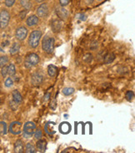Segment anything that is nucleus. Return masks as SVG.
Here are the masks:
<instances>
[{
	"label": "nucleus",
	"mask_w": 135,
	"mask_h": 153,
	"mask_svg": "<svg viewBox=\"0 0 135 153\" xmlns=\"http://www.w3.org/2000/svg\"><path fill=\"white\" fill-rule=\"evenodd\" d=\"M43 50L47 54H52L54 50V39L50 36H45L42 41Z\"/></svg>",
	"instance_id": "obj_1"
},
{
	"label": "nucleus",
	"mask_w": 135,
	"mask_h": 153,
	"mask_svg": "<svg viewBox=\"0 0 135 153\" xmlns=\"http://www.w3.org/2000/svg\"><path fill=\"white\" fill-rule=\"evenodd\" d=\"M41 37H42V32L40 30L33 31L31 34L29 35V38H28V45L33 49L37 48L39 45Z\"/></svg>",
	"instance_id": "obj_2"
},
{
	"label": "nucleus",
	"mask_w": 135,
	"mask_h": 153,
	"mask_svg": "<svg viewBox=\"0 0 135 153\" xmlns=\"http://www.w3.org/2000/svg\"><path fill=\"white\" fill-rule=\"evenodd\" d=\"M39 56L37 54H29L28 55H27V57L25 58V61H24V65L28 69H30L32 67L36 66L39 62Z\"/></svg>",
	"instance_id": "obj_3"
},
{
	"label": "nucleus",
	"mask_w": 135,
	"mask_h": 153,
	"mask_svg": "<svg viewBox=\"0 0 135 153\" xmlns=\"http://www.w3.org/2000/svg\"><path fill=\"white\" fill-rule=\"evenodd\" d=\"M36 130V125L33 121H28L24 124L23 129V136L25 138H30Z\"/></svg>",
	"instance_id": "obj_4"
},
{
	"label": "nucleus",
	"mask_w": 135,
	"mask_h": 153,
	"mask_svg": "<svg viewBox=\"0 0 135 153\" xmlns=\"http://www.w3.org/2000/svg\"><path fill=\"white\" fill-rule=\"evenodd\" d=\"M10 20V13L6 9H3L0 12V29H4L8 26Z\"/></svg>",
	"instance_id": "obj_5"
},
{
	"label": "nucleus",
	"mask_w": 135,
	"mask_h": 153,
	"mask_svg": "<svg viewBox=\"0 0 135 153\" xmlns=\"http://www.w3.org/2000/svg\"><path fill=\"white\" fill-rule=\"evenodd\" d=\"M28 36V29L26 27L21 26L19 27L16 29L15 32V37L19 41H23L27 38Z\"/></svg>",
	"instance_id": "obj_6"
},
{
	"label": "nucleus",
	"mask_w": 135,
	"mask_h": 153,
	"mask_svg": "<svg viewBox=\"0 0 135 153\" xmlns=\"http://www.w3.org/2000/svg\"><path fill=\"white\" fill-rule=\"evenodd\" d=\"M8 131L13 135H19L22 132V123L19 121H13L9 125Z\"/></svg>",
	"instance_id": "obj_7"
},
{
	"label": "nucleus",
	"mask_w": 135,
	"mask_h": 153,
	"mask_svg": "<svg viewBox=\"0 0 135 153\" xmlns=\"http://www.w3.org/2000/svg\"><path fill=\"white\" fill-rule=\"evenodd\" d=\"M49 8L47 3H42L37 8V16L39 18H46L48 15Z\"/></svg>",
	"instance_id": "obj_8"
},
{
	"label": "nucleus",
	"mask_w": 135,
	"mask_h": 153,
	"mask_svg": "<svg viewBox=\"0 0 135 153\" xmlns=\"http://www.w3.org/2000/svg\"><path fill=\"white\" fill-rule=\"evenodd\" d=\"M55 12H56V14H57L58 18L61 20L67 19L68 17V10L64 7L60 6L56 8Z\"/></svg>",
	"instance_id": "obj_9"
},
{
	"label": "nucleus",
	"mask_w": 135,
	"mask_h": 153,
	"mask_svg": "<svg viewBox=\"0 0 135 153\" xmlns=\"http://www.w3.org/2000/svg\"><path fill=\"white\" fill-rule=\"evenodd\" d=\"M43 82V75L39 73H34L31 77V84L34 86H38Z\"/></svg>",
	"instance_id": "obj_10"
},
{
	"label": "nucleus",
	"mask_w": 135,
	"mask_h": 153,
	"mask_svg": "<svg viewBox=\"0 0 135 153\" xmlns=\"http://www.w3.org/2000/svg\"><path fill=\"white\" fill-rule=\"evenodd\" d=\"M62 26H63V24H62L61 19H54L51 23V28H52V30L54 33L59 32L62 29Z\"/></svg>",
	"instance_id": "obj_11"
},
{
	"label": "nucleus",
	"mask_w": 135,
	"mask_h": 153,
	"mask_svg": "<svg viewBox=\"0 0 135 153\" xmlns=\"http://www.w3.org/2000/svg\"><path fill=\"white\" fill-rule=\"evenodd\" d=\"M39 24V17L36 15H30L26 19V24L28 27H34Z\"/></svg>",
	"instance_id": "obj_12"
},
{
	"label": "nucleus",
	"mask_w": 135,
	"mask_h": 153,
	"mask_svg": "<svg viewBox=\"0 0 135 153\" xmlns=\"http://www.w3.org/2000/svg\"><path fill=\"white\" fill-rule=\"evenodd\" d=\"M24 152V146L22 140H18L14 144V152L23 153Z\"/></svg>",
	"instance_id": "obj_13"
},
{
	"label": "nucleus",
	"mask_w": 135,
	"mask_h": 153,
	"mask_svg": "<svg viewBox=\"0 0 135 153\" xmlns=\"http://www.w3.org/2000/svg\"><path fill=\"white\" fill-rule=\"evenodd\" d=\"M46 146H47V142H46V140H45L39 139V140H37L36 147H37V149H38L40 152H45V150H46Z\"/></svg>",
	"instance_id": "obj_14"
},
{
	"label": "nucleus",
	"mask_w": 135,
	"mask_h": 153,
	"mask_svg": "<svg viewBox=\"0 0 135 153\" xmlns=\"http://www.w3.org/2000/svg\"><path fill=\"white\" fill-rule=\"evenodd\" d=\"M12 96H13V100L15 101L16 103L18 104H20L21 102L23 101V97H22V95L20 94V92L17 90H14L12 92Z\"/></svg>",
	"instance_id": "obj_15"
},
{
	"label": "nucleus",
	"mask_w": 135,
	"mask_h": 153,
	"mask_svg": "<svg viewBox=\"0 0 135 153\" xmlns=\"http://www.w3.org/2000/svg\"><path fill=\"white\" fill-rule=\"evenodd\" d=\"M70 130H71V127H70L69 123H68V122H63L59 126V131H60L61 133L68 134L70 131Z\"/></svg>",
	"instance_id": "obj_16"
},
{
	"label": "nucleus",
	"mask_w": 135,
	"mask_h": 153,
	"mask_svg": "<svg viewBox=\"0 0 135 153\" xmlns=\"http://www.w3.org/2000/svg\"><path fill=\"white\" fill-rule=\"evenodd\" d=\"M20 49V45L19 43H14L12 45V46L10 47V49H9V53L11 54L12 55H14L16 54L19 53Z\"/></svg>",
	"instance_id": "obj_17"
},
{
	"label": "nucleus",
	"mask_w": 135,
	"mask_h": 153,
	"mask_svg": "<svg viewBox=\"0 0 135 153\" xmlns=\"http://www.w3.org/2000/svg\"><path fill=\"white\" fill-rule=\"evenodd\" d=\"M115 59V54L114 53H108L105 56H104V58H103V61H104V63L105 64H110V63H112Z\"/></svg>",
	"instance_id": "obj_18"
},
{
	"label": "nucleus",
	"mask_w": 135,
	"mask_h": 153,
	"mask_svg": "<svg viewBox=\"0 0 135 153\" xmlns=\"http://www.w3.org/2000/svg\"><path fill=\"white\" fill-rule=\"evenodd\" d=\"M57 70H58L57 67L54 66L53 65H50L48 67V74L50 77H54L57 74Z\"/></svg>",
	"instance_id": "obj_19"
},
{
	"label": "nucleus",
	"mask_w": 135,
	"mask_h": 153,
	"mask_svg": "<svg viewBox=\"0 0 135 153\" xmlns=\"http://www.w3.org/2000/svg\"><path fill=\"white\" fill-rule=\"evenodd\" d=\"M20 4L26 10H29L32 8V3L30 0H20Z\"/></svg>",
	"instance_id": "obj_20"
},
{
	"label": "nucleus",
	"mask_w": 135,
	"mask_h": 153,
	"mask_svg": "<svg viewBox=\"0 0 135 153\" xmlns=\"http://www.w3.org/2000/svg\"><path fill=\"white\" fill-rule=\"evenodd\" d=\"M25 152L27 153H35L37 151H36V148L34 147V145L32 143H27L26 145V147H25Z\"/></svg>",
	"instance_id": "obj_21"
},
{
	"label": "nucleus",
	"mask_w": 135,
	"mask_h": 153,
	"mask_svg": "<svg viewBox=\"0 0 135 153\" xmlns=\"http://www.w3.org/2000/svg\"><path fill=\"white\" fill-rule=\"evenodd\" d=\"M16 74V68L14 64H10L8 66V74L10 76H14V74Z\"/></svg>",
	"instance_id": "obj_22"
},
{
	"label": "nucleus",
	"mask_w": 135,
	"mask_h": 153,
	"mask_svg": "<svg viewBox=\"0 0 135 153\" xmlns=\"http://www.w3.org/2000/svg\"><path fill=\"white\" fill-rule=\"evenodd\" d=\"M8 57L6 55H2L0 56V68L5 66L8 63Z\"/></svg>",
	"instance_id": "obj_23"
},
{
	"label": "nucleus",
	"mask_w": 135,
	"mask_h": 153,
	"mask_svg": "<svg viewBox=\"0 0 135 153\" xmlns=\"http://www.w3.org/2000/svg\"><path fill=\"white\" fill-rule=\"evenodd\" d=\"M74 88H71V87H65L63 90V94L66 96L68 95H71L72 94H74Z\"/></svg>",
	"instance_id": "obj_24"
},
{
	"label": "nucleus",
	"mask_w": 135,
	"mask_h": 153,
	"mask_svg": "<svg viewBox=\"0 0 135 153\" xmlns=\"http://www.w3.org/2000/svg\"><path fill=\"white\" fill-rule=\"evenodd\" d=\"M7 125L5 122H0V135H6L7 134Z\"/></svg>",
	"instance_id": "obj_25"
},
{
	"label": "nucleus",
	"mask_w": 135,
	"mask_h": 153,
	"mask_svg": "<svg viewBox=\"0 0 135 153\" xmlns=\"http://www.w3.org/2000/svg\"><path fill=\"white\" fill-rule=\"evenodd\" d=\"M34 138H35L36 140H39V139L42 138V136H43V132H42V131H41L40 129H37V130H35V131H34Z\"/></svg>",
	"instance_id": "obj_26"
},
{
	"label": "nucleus",
	"mask_w": 135,
	"mask_h": 153,
	"mask_svg": "<svg viewBox=\"0 0 135 153\" xmlns=\"http://www.w3.org/2000/svg\"><path fill=\"white\" fill-rule=\"evenodd\" d=\"M125 97H126V100H127L132 101L133 99H134V93L132 90H128V91H127V93H126Z\"/></svg>",
	"instance_id": "obj_27"
},
{
	"label": "nucleus",
	"mask_w": 135,
	"mask_h": 153,
	"mask_svg": "<svg viewBox=\"0 0 135 153\" xmlns=\"http://www.w3.org/2000/svg\"><path fill=\"white\" fill-rule=\"evenodd\" d=\"M4 86L7 87V88H10L14 86V80H12V78L8 77L6 79L5 82H4Z\"/></svg>",
	"instance_id": "obj_28"
},
{
	"label": "nucleus",
	"mask_w": 135,
	"mask_h": 153,
	"mask_svg": "<svg viewBox=\"0 0 135 153\" xmlns=\"http://www.w3.org/2000/svg\"><path fill=\"white\" fill-rule=\"evenodd\" d=\"M83 60H84L86 63H90V62L93 60V54L90 53L86 54L83 56Z\"/></svg>",
	"instance_id": "obj_29"
},
{
	"label": "nucleus",
	"mask_w": 135,
	"mask_h": 153,
	"mask_svg": "<svg viewBox=\"0 0 135 153\" xmlns=\"http://www.w3.org/2000/svg\"><path fill=\"white\" fill-rule=\"evenodd\" d=\"M53 123L52 122H50V128H48L47 126H45V129H44V131H45V132L48 134V135H49V136H51V135H53V134L55 132L54 131V128L53 127H51V125H52Z\"/></svg>",
	"instance_id": "obj_30"
},
{
	"label": "nucleus",
	"mask_w": 135,
	"mask_h": 153,
	"mask_svg": "<svg viewBox=\"0 0 135 153\" xmlns=\"http://www.w3.org/2000/svg\"><path fill=\"white\" fill-rule=\"evenodd\" d=\"M4 3H5V6L8 8H11L14 5L15 3V0H5L4 1Z\"/></svg>",
	"instance_id": "obj_31"
},
{
	"label": "nucleus",
	"mask_w": 135,
	"mask_h": 153,
	"mask_svg": "<svg viewBox=\"0 0 135 153\" xmlns=\"http://www.w3.org/2000/svg\"><path fill=\"white\" fill-rule=\"evenodd\" d=\"M1 74L3 77H6L8 75V66L5 65V66L2 67L1 68Z\"/></svg>",
	"instance_id": "obj_32"
},
{
	"label": "nucleus",
	"mask_w": 135,
	"mask_h": 153,
	"mask_svg": "<svg viewBox=\"0 0 135 153\" xmlns=\"http://www.w3.org/2000/svg\"><path fill=\"white\" fill-rule=\"evenodd\" d=\"M77 18L81 21H85L87 19V15L84 13H79V14H77Z\"/></svg>",
	"instance_id": "obj_33"
},
{
	"label": "nucleus",
	"mask_w": 135,
	"mask_h": 153,
	"mask_svg": "<svg viewBox=\"0 0 135 153\" xmlns=\"http://www.w3.org/2000/svg\"><path fill=\"white\" fill-rule=\"evenodd\" d=\"M69 2H70V0H59V3L62 7L67 6L69 3Z\"/></svg>",
	"instance_id": "obj_34"
},
{
	"label": "nucleus",
	"mask_w": 135,
	"mask_h": 153,
	"mask_svg": "<svg viewBox=\"0 0 135 153\" xmlns=\"http://www.w3.org/2000/svg\"><path fill=\"white\" fill-rule=\"evenodd\" d=\"M50 107H51V109H53V110H55V109H56V99H54L53 101H51Z\"/></svg>",
	"instance_id": "obj_35"
},
{
	"label": "nucleus",
	"mask_w": 135,
	"mask_h": 153,
	"mask_svg": "<svg viewBox=\"0 0 135 153\" xmlns=\"http://www.w3.org/2000/svg\"><path fill=\"white\" fill-rule=\"evenodd\" d=\"M26 13H27V10H26V9L21 12V13H20V18H21V19H23V18L25 17V15H26Z\"/></svg>",
	"instance_id": "obj_36"
},
{
	"label": "nucleus",
	"mask_w": 135,
	"mask_h": 153,
	"mask_svg": "<svg viewBox=\"0 0 135 153\" xmlns=\"http://www.w3.org/2000/svg\"><path fill=\"white\" fill-rule=\"evenodd\" d=\"M50 95H50V93L46 94V95H44V99H43V100H44V101H47V100L49 99V96H50Z\"/></svg>",
	"instance_id": "obj_37"
},
{
	"label": "nucleus",
	"mask_w": 135,
	"mask_h": 153,
	"mask_svg": "<svg viewBox=\"0 0 135 153\" xmlns=\"http://www.w3.org/2000/svg\"><path fill=\"white\" fill-rule=\"evenodd\" d=\"M35 1H36L37 3H43L44 0H35Z\"/></svg>",
	"instance_id": "obj_38"
},
{
	"label": "nucleus",
	"mask_w": 135,
	"mask_h": 153,
	"mask_svg": "<svg viewBox=\"0 0 135 153\" xmlns=\"http://www.w3.org/2000/svg\"><path fill=\"white\" fill-rule=\"evenodd\" d=\"M98 1H102V0H98Z\"/></svg>",
	"instance_id": "obj_39"
}]
</instances>
